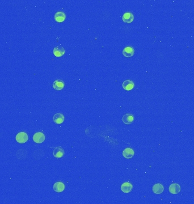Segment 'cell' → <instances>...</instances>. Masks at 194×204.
<instances>
[{"mask_svg":"<svg viewBox=\"0 0 194 204\" xmlns=\"http://www.w3.org/2000/svg\"><path fill=\"white\" fill-rule=\"evenodd\" d=\"M28 139H29V137H28L27 134L23 132L18 133L15 137V140L17 141V142L20 143H26L28 141Z\"/></svg>","mask_w":194,"mask_h":204,"instance_id":"cell-1","label":"cell"},{"mask_svg":"<svg viewBox=\"0 0 194 204\" xmlns=\"http://www.w3.org/2000/svg\"><path fill=\"white\" fill-rule=\"evenodd\" d=\"M45 136L42 132H37L33 136V141L36 143H42L45 141Z\"/></svg>","mask_w":194,"mask_h":204,"instance_id":"cell-2","label":"cell"},{"mask_svg":"<svg viewBox=\"0 0 194 204\" xmlns=\"http://www.w3.org/2000/svg\"><path fill=\"white\" fill-rule=\"evenodd\" d=\"M54 20L57 22L61 23L66 19V14L63 11H57L54 15Z\"/></svg>","mask_w":194,"mask_h":204,"instance_id":"cell-3","label":"cell"},{"mask_svg":"<svg viewBox=\"0 0 194 204\" xmlns=\"http://www.w3.org/2000/svg\"><path fill=\"white\" fill-rule=\"evenodd\" d=\"M123 21L126 23H130L134 20V15L130 12L125 13L122 17Z\"/></svg>","mask_w":194,"mask_h":204,"instance_id":"cell-4","label":"cell"},{"mask_svg":"<svg viewBox=\"0 0 194 204\" xmlns=\"http://www.w3.org/2000/svg\"><path fill=\"white\" fill-rule=\"evenodd\" d=\"M65 52L64 48L61 45L55 47L53 51L54 54L56 57H61L64 54Z\"/></svg>","mask_w":194,"mask_h":204,"instance_id":"cell-5","label":"cell"},{"mask_svg":"<svg viewBox=\"0 0 194 204\" xmlns=\"http://www.w3.org/2000/svg\"><path fill=\"white\" fill-rule=\"evenodd\" d=\"M65 84L64 81L61 79L55 80L53 83V87L55 90L59 91L61 90L64 87Z\"/></svg>","mask_w":194,"mask_h":204,"instance_id":"cell-6","label":"cell"},{"mask_svg":"<svg viewBox=\"0 0 194 204\" xmlns=\"http://www.w3.org/2000/svg\"><path fill=\"white\" fill-rule=\"evenodd\" d=\"M122 86H123V88L124 90H126L127 91H130L134 88L135 84L132 81H131L130 79H127V80L124 81L123 82Z\"/></svg>","mask_w":194,"mask_h":204,"instance_id":"cell-7","label":"cell"},{"mask_svg":"<svg viewBox=\"0 0 194 204\" xmlns=\"http://www.w3.org/2000/svg\"><path fill=\"white\" fill-rule=\"evenodd\" d=\"M54 190L57 193H61L63 192L65 189V185L64 183L61 182H57L54 183Z\"/></svg>","mask_w":194,"mask_h":204,"instance_id":"cell-8","label":"cell"},{"mask_svg":"<svg viewBox=\"0 0 194 204\" xmlns=\"http://www.w3.org/2000/svg\"><path fill=\"white\" fill-rule=\"evenodd\" d=\"M135 54V49L132 47H126L123 50V54L126 57H130Z\"/></svg>","mask_w":194,"mask_h":204,"instance_id":"cell-9","label":"cell"},{"mask_svg":"<svg viewBox=\"0 0 194 204\" xmlns=\"http://www.w3.org/2000/svg\"><path fill=\"white\" fill-rule=\"evenodd\" d=\"M53 155L55 158H62L64 155V150L60 146L57 147L53 151Z\"/></svg>","mask_w":194,"mask_h":204,"instance_id":"cell-10","label":"cell"},{"mask_svg":"<svg viewBox=\"0 0 194 204\" xmlns=\"http://www.w3.org/2000/svg\"><path fill=\"white\" fill-rule=\"evenodd\" d=\"M64 116L61 113H57L55 114L53 118L54 123L57 124H61L64 121Z\"/></svg>","mask_w":194,"mask_h":204,"instance_id":"cell-11","label":"cell"},{"mask_svg":"<svg viewBox=\"0 0 194 204\" xmlns=\"http://www.w3.org/2000/svg\"><path fill=\"white\" fill-rule=\"evenodd\" d=\"M134 155H135V151L132 149L130 148H127L125 149L123 151V157L127 159L132 158L134 156Z\"/></svg>","mask_w":194,"mask_h":204,"instance_id":"cell-12","label":"cell"},{"mask_svg":"<svg viewBox=\"0 0 194 204\" xmlns=\"http://www.w3.org/2000/svg\"><path fill=\"white\" fill-rule=\"evenodd\" d=\"M132 188H133L132 185L129 182L124 183L121 185V190L123 192L126 194L129 193L132 191Z\"/></svg>","mask_w":194,"mask_h":204,"instance_id":"cell-13","label":"cell"},{"mask_svg":"<svg viewBox=\"0 0 194 204\" xmlns=\"http://www.w3.org/2000/svg\"><path fill=\"white\" fill-rule=\"evenodd\" d=\"M169 192L172 194H177L181 191V187L178 184H172L169 188Z\"/></svg>","mask_w":194,"mask_h":204,"instance_id":"cell-14","label":"cell"},{"mask_svg":"<svg viewBox=\"0 0 194 204\" xmlns=\"http://www.w3.org/2000/svg\"><path fill=\"white\" fill-rule=\"evenodd\" d=\"M122 120L125 124L129 125L134 121V116L132 114L127 113L123 116Z\"/></svg>","mask_w":194,"mask_h":204,"instance_id":"cell-15","label":"cell"},{"mask_svg":"<svg viewBox=\"0 0 194 204\" xmlns=\"http://www.w3.org/2000/svg\"><path fill=\"white\" fill-rule=\"evenodd\" d=\"M152 190L153 192L155 194H161L163 192L164 188L161 184L157 183L153 185Z\"/></svg>","mask_w":194,"mask_h":204,"instance_id":"cell-16","label":"cell"}]
</instances>
